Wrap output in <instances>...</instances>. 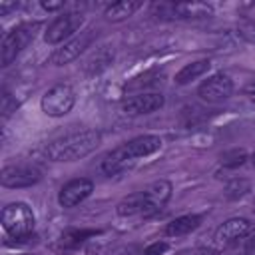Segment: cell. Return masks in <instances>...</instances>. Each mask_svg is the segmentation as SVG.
Instances as JSON below:
<instances>
[{
	"label": "cell",
	"instance_id": "22",
	"mask_svg": "<svg viewBox=\"0 0 255 255\" xmlns=\"http://www.w3.org/2000/svg\"><path fill=\"white\" fill-rule=\"evenodd\" d=\"M237 36L255 46V22H241L237 26Z\"/></svg>",
	"mask_w": 255,
	"mask_h": 255
},
{
	"label": "cell",
	"instance_id": "28",
	"mask_svg": "<svg viewBox=\"0 0 255 255\" xmlns=\"http://www.w3.org/2000/svg\"><path fill=\"white\" fill-rule=\"evenodd\" d=\"M72 251H74L72 255H78V247H76V249H72ZM92 253H94V251H90V249H88V251H80V255H92Z\"/></svg>",
	"mask_w": 255,
	"mask_h": 255
},
{
	"label": "cell",
	"instance_id": "14",
	"mask_svg": "<svg viewBox=\"0 0 255 255\" xmlns=\"http://www.w3.org/2000/svg\"><path fill=\"white\" fill-rule=\"evenodd\" d=\"M253 229L251 221L249 219H243V217H233V219H227L225 223H221L215 231V241L217 243H231V241H237L245 235H249Z\"/></svg>",
	"mask_w": 255,
	"mask_h": 255
},
{
	"label": "cell",
	"instance_id": "25",
	"mask_svg": "<svg viewBox=\"0 0 255 255\" xmlns=\"http://www.w3.org/2000/svg\"><path fill=\"white\" fill-rule=\"evenodd\" d=\"M40 6H42L44 10H48V12H52V10H60V8H64V2H46V0H42Z\"/></svg>",
	"mask_w": 255,
	"mask_h": 255
},
{
	"label": "cell",
	"instance_id": "9",
	"mask_svg": "<svg viewBox=\"0 0 255 255\" xmlns=\"http://www.w3.org/2000/svg\"><path fill=\"white\" fill-rule=\"evenodd\" d=\"M231 94H233V82L227 74H213L197 88V96L207 104H219L227 100Z\"/></svg>",
	"mask_w": 255,
	"mask_h": 255
},
{
	"label": "cell",
	"instance_id": "20",
	"mask_svg": "<svg viewBox=\"0 0 255 255\" xmlns=\"http://www.w3.org/2000/svg\"><path fill=\"white\" fill-rule=\"evenodd\" d=\"M245 159H247L245 149H231V151H225L221 155V165L223 167H239Z\"/></svg>",
	"mask_w": 255,
	"mask_h": 255
},
{
	"label": "cell",
	"instance_id": "2",
	"mask_svg": "<svg viewBox=\"0 0 255 255\" xmlns=\"http://www.w3.org/2000/svg\"><path fill=\"white\" fill-rule=\"evenodd\" d=\"M161 147V139L157 135H139L133 137L122 145H118L116 149H112L104 161H102V169L108 175H116L118 171L126 169L129 163H133L139 157H147L151 153H155Z\"/></svg>",
	"mask_w": 255,
	"mask_h": 255
},
{
	"label": "cell",
	"instance_id": "11",
	"mask_svg": "<svg viewBox=\"0 0 255 255\" xmlns=\"http://www.w3.org/2000/svg\"><path fill=\"white\" fill-rule=\"evenodd\" d=\"M165 104V98L159 92H143L122 100V112L128 116H141L151 114L155 110H161Z\"/></svg>",
	"mask_w": 255,
	"mask_h": 255
},
{
	"label": "cell",
	"instance_id": "17",
	"mask_svg": "<svg viewBox=\"0 0 255 255\" xmlns=\"http://www.w3.org/2000/svg\"><path fill=\"white\" fill-rule=\"evenodd\" d=\"M211 62L209 60H197V62H191V64H185L177 74H175V84L179 86H185L193 80H197L199 76H203L207 70H209Z\"/></svg>",
	"mask_w": 255,
	"mask_h": 255
},
{
	"label": "cell",
	"instance_id": "15",
	"mask_svg": "<svg viewBox=\"0 0 255 255\" xmlns=\"http://www.w3.org/2000/svg\"><path fill=\"white\" fill-rule=\"evenodd\" d=\"M199 223H201V217L199 215H181V217H175V219H171L165 225V235H169V237L187 235L193 229H197Z\"/></svg>",
	"mask_w": 255,
	"mask_h": 255
},
{
	"label": "cell",
	"instance_id": "26",
	"mask_svg": "<svg viewBox=\"0 0 255 255\" xmlns=\"http://www.w3.org/2000/svg\"><path fill=\"white\" fill-rule=\"evenodd\" d=\"M245 255H255V237L245 243Z\"/></svg>",
	"mask_w": 255,
	"mask_h": 255
},
{
	"label": "cell",
	"instance_id": "21",
	"mask_svg": "<svg viewBox=\"0 0 255 255\" xmlns=\"http://www.w3.org/2000/svg\"><path fill=\"white\" fill-rule=\"evenodd\" d=\"M225 191H227V197H231V199L241 197L243 193L249 191V181H245V179H235V181H231V183L227 185Z\"/></svg>",
	"mask_w": 255,
	"mask_h": 255
},
{
	"label": "cell",
	"instance_id": "6",
	"mask_svg": "<svg viewBox=\"0 0 255 255\" xmlns=\"http://www.w3.org/2000/svg\"><path fill=\"white\" fill-rule=\"evenodd\" d=\"M76 104V92L72 86L68 84H58L54 88H50L44 96H42V112L50 118H62L66 116Z\"/></svg>",
	"mask_w": 255,
	"mask_h": 255
},
{
	"label": "cell",
	"instance_id": "1",
	"mask_svg": "<svg viewBox=\"0 0 255 255\" xmlns=\"http://www.w3.org/2000/svg\"><path fill=\"white\" fill-rule=\"evenodd\" d=\"M100 141H102L100 131L78 129V131H70V133L60 135L54 141H50L44 149V155L50 161H76V159H82V157L90 155L92 151H96Z\"/></svg>",
	"mask_w": 255,
	"mask_h": 255
},
{
	"label": "cell",
	"instance_id": "24",
	"mask_svg": "<svg viewBox=\"0 0 255 255\" xmlns=\"http://www.w3.org/2000/svg\"><path fill=\"white\" fill-rule=\"evenodd\" d=\"M177 255H215L213 249L209 247H195V249H187V251H181Z\"/></svg>",
	"mask_w": 255,
	"mask_h": 255
},
{
	"label": "cell",
	"instance_id": "7",
	"mask_svg": "<svg viewBox=\"0 0 255 255\" xmlns=\"http://www.w3.org/2000/svg\"><path fill=\"white\" fill-rule=\"evenodd\" d=\"M84 24V16L78 12H66L58 18H54L50 22V26L44 32V40L46 44H62L64 40H68L70 36H74L80 26Z\"/></svg>",
	"mask_w": 255,
	"mask_h": 255
},
{
	"label": "cell",
	"instance_id": "12",
	"mask_svg": "<svg viewBox=\"0 0 255 255\" xmlns=\"http://www.w3.org/2000/svg\"><path fill=\"white\" fill-rule=\"evenodd\" d=\"M141 193H143V217H151L171 197V183L165 179H157L151 181L147 187H143Z\"/></svg>",
	"mask_w": 255,
	"mask_h": 255
},
{
	"label": "cell",
	"instance_id": "10",
	"mask_svg": "<svg viewBox=\"0 0 255 255\" xmlns=\"http://www.w3.org/2000/svg\"><path fill=\"white\" fill-rule=\"evenodd\" d=\"M92 36H94L92 30H88V32H82L80 36H76V38L64 42L60 48H56V50L50 54L48 62H50L52 66H66V64H70V62L76 60L86 48H90Z\"/></svg>",
	"mask_w": 255,
	"mask_h": 255
},
{
	"label": "cell",
	"instance_id": "23",
	"mask_svg": "<svg viewBox=\"0 0 255 255\" xmlns=\"http://www.w3.org/2000/svg\"><path fill=\"white\" fill-rule=\"evenodd\" d=\"M167 249H169V245H167L165 241H155V243L147 245V247L141 251V255H163Z\"/></svg>",
	"mask_w": 255,
	"mask_h": 255
},
{
	"label": "cell",
	"instance_id": "5",
	"mask_svg": "<svg viewBox=\"0 0 255 255\" xmlns=\"http://www.w3.org/2000/svg\"><path fill=\"white\" fill-rule=\"evenodd\" d=\"M151 12L161 20H183V18H203L211 14V6L201 2H153Z\"/></svg>",
	"mask_w": 255,
	"mask_h": 255
},
{
	"label": "cell",
	"instance_id": "4",
	"mask_svg": "<svg viewBox=\"0 0 255 255\" xmlns=\"http://www.w3.org/2000/svg\"><path fill=\"white\" fill-rule=\"evenodd\" d=\"M2 227L12 237L30 235L34 229V213L26 203H10L2 209Z\"/></svg>",
	"mask_w": 255,
	"mask_h": 255
},
{
	"label": "cell",
	"instance_id": "29",
	"mask_svg": "<svg viewBox=\"0 0 255 255\" xmlns=\"http://www.w3.org/2000/svg\"><path fill=\"white\" fill-rule=\"evenodd\" d=\"M251 161H253V165H255V153H253V155H251Z\"/></svg>",
	"mask_w": 255,
	"mask_h": 255
},
{
	"label": "cell",
	"instance_id": "18",
	"mask_svg": "<svg viewBox=\"0 0 255 255\" xmlns=\"http://www.w3.org/2000/svg\"><path fill=\"white\" fill-rule=\"evenodd\" d=\"M141 4L139 2H129V0H122V2H114L106 8V18L108 20H114V22H120V20H126L129 16H133L135 10H139Z\"/></svg>",
	"mask_w": 255,
	"mask_h": 255
},
{
	"label": "cell",
	"instance_id": "19",
	"mask_svg": "<svg viewBox=\"0 0 255 255\" xmlns=\"http://www.w3.org/2000/svg\"><path fill=\"white\" fill-rule=\"evenodd\" d=\"M96 231H66L60 239V247L62 249H76L80 247L82 241H86L88 237H94Z\"/></svg>",
	"mask_w": 255,
	"mask_h": 255
},
{
	"label": "cell",
	"instance_id": "27",
	"mask_svg": "<svg viewBox=\"0 0 255 255\" xmlns=\"http://www.w3.org/2000/svg\"><path fill=\"white\" fill-rule=\"evenodd\" d=\"M10 8H16V4H14V2H12V4H8V2H2V4H0V14H6Z\"/></svg>",
	"mask_w": 255,
	"mask_h": 255
},
{
	"label": "cell",
	"instance_id": "8",
	"mask_svg": "<svg viewBox=\"0 0 255 255\" xmlns=\"http://www.w3.org/2000/svg\"><path fill=\"white\" fill-rule=\"evenodd\" d=\"M42 177L40 169L28 163H12L2 167L0 171V183L10 189H20V187H30L38 183Z\"/></svg>",
	"mask_w": 255,
	"mask_h": 255
},
{
	"label": "cell",
	"instance_id": "13",
	"mask_svg": "<svg viewBox=\"0 0 255 255\" xmlns=\"http://www.w3.org/2000/svg\"><path fill=\"white\" fill-rule=\"evenodd\" d=\"M94 191V183L88 177H76L70 179L58 193V201L62 207H76L84 199H88Z\"/></svg>",
	"mask_w": 255,
	"mask_h": 255
},
{
	"label": "cell",
	"instance_id": "3",
	"mask_svg": "<svg viewBox=\"0 0 255 255\" xmlns=\"http://www.w3.org/2000/svg\"><path fill=\"white\" fill-rule=\"evenodd\" d=\"M38 28H40L38 22H24V24H18L16 28H12L4 36V42L0 48V66L2 68L10 66L22 54V50L34 40Z\"/></svg>",
	"mask_w": 255,
	"mask_h": 255
},
{
	"label": "cell",
	"instance_id": "16",
	"mask_svg": "<svg viewBox=\"0 0 255 255\" xmlns=\"http://www.w3.org/2000/svg\"><path fill=\"white\" fill-rule=\"evenodd\" d=\"M161 82H163V74L151 70V72H145V74H141V76L131 78V80L124 86V90H126V92H139V94H143V90L157 88V86H161Z\"/></svg>",
	"mask_w": 255,
	"mask_h": 255
}]
</instances>
